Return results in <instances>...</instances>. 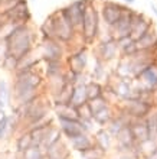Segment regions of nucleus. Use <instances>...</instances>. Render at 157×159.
Masks as SVG:
<instances>
[{"label": "nucleus", "mask_w": 157, "mask_h": 159, "mask_svg": "<svg viewBox=\"0 0 157 159\" xmlns=\"http://www.w3.org/2000/svg\"><path fill=\"white\" fill-rule=\"evenodd\" d=\"M2 42L4 43V54L20 59L26 55L32 54L35 42H36V34L30 23L16 25L10 34L2 38Z\"/></svg>", "instance_id": "1"}, {"label": "nucleus", "mask_w": 157, "mask_h": 159, "mask_svg": "<svg viewBox=\"0 0 157 159\" xmlns=\"http://www.w3.org/2000/svg\"><path fill=\"white\" fill-rule=\"evenodd\" d=\"M42 84V77L35 70L16 72V81L13 85L15 96L22 104H29L30 101L37 98L36 91Z\"/></svg>", "instance_id": "2"}, {"label": "nucleus", "mask_w": 157, "mask_h": 159, "mask_svg": "<svg viewBox=\"0 0 157 159\" xmlns=\"http://www.w3.org/2000/svg\"><path fill=\"white\" fill-rule=\"evenodd\" d=\"M101 26H102V20L99 15V2L91 0L84 13L82 34H81V38L85 42V45H91L97 39H99Z\"/></svg>", "instance_id": "3"}, {"label": "nucleus", "mask_w": 157, "mask_h": 159, "mask_svg": "<svg viewBox=\"0 0 157 159\" xmlns=\"http://www.w3.org/2000/svg\"><path fill=\"white\" fill-rule=\"evenodd\" d=\"M124 9L125 3H121V2H112V0L101 2L99 3V15H101L102 25L108 29L114 28L117 25V22L120 20Z\"/></svg>", "instance_id": "4"}, {"label": "nucleus", "mask_w": 157, "mask_h": 159, "mask_svg": "<svg viewBox=\"0 0 157 159\" xmlns=\"http://www.w3.org/2000/svg\"><path fill=\"white\" fill-rule=\"evenodd\" d=\"M3 20L12 25H28L32 22V12H30L28 0L17 2L13 7L3 13Z\"/></svg>", "instance_id": "5"}, {"label": "nucleus", "mask_w": 157, "mask_h": 159, "mask_svg": "<svg viewBox=\"0 0 157 159\" xmlns=\"http://www.w3.org/2000/svg\"><path fill=\"white\" fill-rule=\"evenodd\" d=\"M154 104L151 103L150 97L146 98H131L125 100L123 106V111L128 114L131 119H147L149 114L153 111Z\"/></svg>", "instance_id": "6"}, {"label": "nucleus", "mask_w": 157, "mask_h": 159, "mask_svg": "<svg viewBox=\"0 0 157 159\" xmlns=\"http://www.w3.org/2000/svg\"><path fill=\"white\" fill-rule=\"evenodd\" d=\"M52 15H54V20H55V38L59 42H62L63 45H66V43H72L76 38H79V35L76 34L74 26L61 15L59 9L55 10Z\"/></svg>", "instance_id": "7"}, {"label": "nucleus", "mask_w": 157, "mask_h": 159, "mask_svg": "<svg viewBox=\"0 0 157 159\" xmlns=\"http://www.w3.org/2000/svg\"><path fill=\"white\" fill-rule=\"evenodd\" d=\"M134 13H136V10L133 7H130L128 4H125V9H124V12H123V15H121L120 20L117 22V25L114 26V28L110 29L111 36L116 39V41H120V39H123V38L131 36Z\"/></svg>", "instance_id": "8"}, {"label": "nucleus", "mask_w": 157, "mask_h": 159, "mask_svg": "<svg viewBox=\"0 0 157 159\" xmlns=\"http://www.w3.org/2000/svg\"><path fill=\"white\" fill-rule=\"evenodd\" d=\"M134 80H136L137 85L144 93L156 94L157 93V61L153 62L151 65H149L140 75Z\"/></svg>", "instance_id": "9"}, {"label": "nucleus", "mask_w": 157, "mask_h": 159, "mask_svg": "<svg viewBox=\"0 0 157 159\" xmlns=\"http://www.w3.org/2000/svg\"><path fill=\"white\" fill-rule=\"evenodd\" d=\"M65 54L63 43L58 39H42L41 42V57L43 61H62Z\"/></svg>", "instance_id": "10"}, {"label": "nucleus", "mask_w": 157, "mask_h": 159, "mask_svg": "<svg viewBox=\"0 0 157 159\" xmlns=\"http://www.w3.org/2000/svg\"><path fill=\"white\" fill-rule=\"evenodd\" d=\"M120 46L114 38H101L98 42V58L104 62H111L114 59L120 58Z\"/></svg>", "instance_id": "11"}, {"label": "nucleus", "mask_w": 157, "mask_h": 159, "mask_svg": "<svg viewBox=\"0 0 157 159\" xmlns=\"http://www.w3.org/2000/svg\"><path fill=\"white\" fill-rule=\"evenodd\" d=\"M89 2H91V0H72V2L68 4L72 26H74V29L76 30V34H78L79 36L82 34L84 13H85V9H87V6L89 4Z\"/></svg>", "instance_id": "12"}, {"label": "nucleus", "mask_w": 157, "mask_h": 159, "mask_svg": "<svg viewBox=\"0 0 157 159\" xmlns=\"http://www.w3.org/2000/svg\"><path fill=\"white\" fill-rule=\"evenodd\" d=\"M151 28H154V22L153 19H150L141 12L134 13V17H133V30H131V38L134 41H138V39L143 36L144 34H147Z\"/></svg>", "instance_id": "13"}, {"label": "nucleus", "mask_w": 157, "mask_h": 159, "mask_svg": "<svg viewBox=\"0 0 157 159\" xmlns=\"http://www.w3.org/2000/svg\"><path fill=\"white\" fill-rule=\"evenodd\" d=\"M87 64H88V52L85 46L79 48L76 52H74V54H71L68 57V68H69L71 72L82 74L84 70L87 68Z\"/></svg>", "instance_id": "14"}, {"label": "nucleus", "mask_w": 157, "mask_h": 159, "mask_svg": "<svg viewBox=\"0 0 157 159\" xmlns=\"http://www.w3.org/2000/svg\"><path fill=\"white\" fill-rule=\"evenodd\" d=\"M116 75L121 80H133L136 78V67L134 61L130 57H120L117 61Z\"/></svg>", "instance_id": "15"}, {"label": "nucleus", "mask_w": 157, "mask_h": 159, "mask_svg": "<svg viewBox=\"0 0 157 159\" xmlns=\"http://www.w3.org/2000/svg\"><path fill=\"white\" fill-rule=\"evenodd\" d=\"M130 126H131V132L134 134L136 142L144 143L151 139V132H150V127L146 119H133Z\"/></svg>", "instance_id": "16"}, {"label": "nucleus", "mask_w": 157, "mask_h": 159, "mask_svg": "<svg viewBox=\"0 0 157 159\" xmlns=\"http://www.w3.org/2000/svg\"><path fill=\"white\" fill-rule=\"evenodd\" d=\"M137 42V46L140 51H153L157 54V29L156 26L151 28V29L144 34Z\"/></svg>", "instance_id": "17"}, {"label": "nucleus", "mask_w": 157, "mask_h": 159, "mask_svg": "<svg viewBox=\"0 0 157 159\" xmlns=\"http://www.w3.org/2000/svg\"><path fill=\"white\" fill-rule=\"evenodd\" d=\"M62 130L66 133L68 138H76L79 134H82V129H84V121L78 120H68V119H59Z\"/></svg>", "instance_id": "18"}, {"label": "nucleus", "mask_w": 157, "mask_h": 159, "mask_svg": "<svg viewBox=\"0 0 157 159\" xmlns=\"http://www.w3.org/2000/svg\"><path fill=\"white\" fill-rule=\"evenodd\" d=\"M88 84V83H87ZM87 84H76L74 87V94H72V100H71V104L74 107H81V106L87 104L89 98H88V91H87Z\"/></svg>", "instance_id": "19"}, {"label": "nucleus", "mask_w": 157, "mask_h": 159, "mask_svg": "<svg viewBox=\"0 0 157 159\" xmlns=\"http://www.w3.org/2000/svg\"><path fill=\"white\" fill-rule=\"evenodd\" d=\"M118 42V46H120V55L121 57H133L138 52V46H137V42L131 38V36H127V38L120 39Z\"/></svg>", "instance_id": "20"}, {"label": "nucleus", "mask_w": 157, "mask_h": 159, "mask_svg": "<svg viewBox=\"0 0 157 159\" xmlns=\"http://www.w3.org/2000/svg\"><path fill=\"white\" fill-rule=\"evenodd\" d=\"M116 138H117L118 145L123 146V148H125V149L133 148V145H134V142H136L134 134H133V132H131V126L130 125L125 126V127H123V129L118 132V134H117Z\"/></svg>", "instance_id": "21"}, {"label": "nucleus", "mask_w": 157, "mask_h": 159, "mask_svg": "<svg viewBox=\"0 0 157 159\" xmlns=\"http://www.w3.org/2000/svg\"><path fill=\"white\" fill-rule=\"evenodd\" d=\"M56 113L59 119H68V120H78L79 114L78 109L72 104H56Z\"/></svg>", "instance_id": "22"}, {"label": "nucleus", "mask_w": 157, "mask_h": 159, "mask_svg": "<svg viewBox=\"0 0 157 159\" xmlns=\"http://www.w3.org/2000/svg\"><path fill=\"white\" fill-rule=\"evenodd\" d=\"M39 30H41L42 39H56L55 38V20H54V15L52 13L42 22Z\"/></svg>", "instance_id": "23"}, {"label": "nucleus", "mask_w": 157, "mask_h": 159, "mask_svg": "<svg viewBox=\"0 0 157 159\" xmlns=\"http://www.w3.org/2000/svg\"><path fill=\"white\" fill-rule=\"evenodd\" d=\"M87 91H88V98L89 100H94V98H98V97L104 96V87L98 81H89L87 84Z\"/></svg>", "instance_id": "24"}, {"label": "nucleus", "mask_w": 157, "mask_h": 159, "mask_svg": "<svg viewBox=\"0 0 157 159\" xmlns=\"http://www.w3.org/2000/svg\"><path fill=\"white\" fill-rule=\"evenodd\" d=\"M114 119V113H112V109L110 106H107L105 109L99 110L97 114H94V120L98 121L99 125H107Z\"/></svg>", "instance_id": "25"}, {"label": "nucleus", "mask_w": 157, "mask_h": 159, "mask_svg": "<svg viewBox=\"0 0 157 159\" xmlns=\"http://www.w3.org/2000/svg\"><path fill=\"white\" fill-rule=\"evenodd\" d=\"M72 145H74L75 149H78V151H88V149H91L92 148V143L91 140L85 136V134H79L76 138H72Z\"/></svg>", "instance_id": "26"}, {"label": "nucleus", "mask_w": 157, "mask_h": 159, "mask_svg": "<svg viewBox=\"0 0 157 159\" xmlns=\"http://www.w3.org/2000/svg\"><path fill=\"white\" fill-rule=\"evenodd\" d=\"M88 104H89V109H91L92 114H97L99 111V110L105 109L108 104V98L105 97V94L101 97H98V98H94V100H89L88 101Z\"/></svg>", "instance_id": "27"}, {"label": "nucleus", "mask_w": 157, "mask_h": 159, "mask_svg": "<svg viewBox=\"0 0 157 159\" xmlns=\"http://www.w3.org/2000/svg\"><path fill=\"white\" fill-rule=\"evenodd\" d=\"M97 140H98V143H99V148L104 149V151H107L112 143L111 133H110V132H105V130H101V132L97 134Z\"/></svg>", "instance_id": "28"}, {"label": "nucleus", "mask_w": 157, "mask_h": 159, "mask_svg": "<svg viewBox=\"0 0 157 159\" xmlns=\"http://www.w3.org/2000/svg\"><path fill=\"white\" fill-rule=\"evenodd\" d=\"M9 98H10V91H9L7 83L4 80H0V107H4L7 104Z\"/></svg>", "instance_id": "29"}, {"label": "nucleus", "mask_w": 157, "mask_h": 159, "mask_svg": "<svg viewBox=\"0 0 157 159\" xmlns=\"http://www.w3.org/2000/svg\"><path fill=\"white\" fill-rule=\"evenodd\" d=\"M32 143H33V136H32V133L23 134V136L19 139V142H17V148H19L20 151L25 152L26 149H29Z\"/></svg>", "instance_id": "30"}, {"label": "nucleus", "mask_w": 157, "mask_h": 159, "mask_svg": "<svg viewBox=\"0 0 157 159\" xmlns=\"http://www.w3.org/2000/svg\"><path fill=\"white\" fill-rule=\"evenodd\" d=\"M42 155L37 148H29L25 151V159H41Z\"/></svg>", "instance_id": "31"}, {"label": "nucleus", "mask_w": 157, "mask_h": 159, "mask_svg": "<svg viewBox=\"0 0 157 159\" xmlns=\"http://www.w3.org/2000/svg\"><path fill=\"white\" fill-rule=\"evenodd\" d=\"M6 126H7V117H4L3 120H0V138L3 136L4 129H6Z\"/></svg>", "instance_id": "32"}, {"label": "nucleus", "mask_w": 157, "mask_h": 159, "mask_svg": "<svg viewBox=\"0 0 157 159\" xmlns=\"http://www.w3.org/2000/svg\"><path fill=\"white\" fill-rule=\"evenodd\" d=\"M150 9H151V12L154 13V16H157V6L154 3H150Z\"/></svg>", "instance_id": "33"}, {"label": "nucleus", "mask_w": 157, "mask_h": 159, "mask_svg": "<svg viewBox=\"0 0 157 159\" xmlns=\"http://www.w3.org/2000/svg\"><path fill=\"white\" fill-rule=\"evenodd\" d=\"M4 23V20H3V15H2V13H0V26L3 25Z\"/></svg>", "instance_id": "34"}, {"label": "nucleus", "mask_w": 157, "mask_h": 159, "mask_svg": "<svg viewBox=\"0 0 157 159\" xmlns=\"http://www.w3.org/2000/svg\"><path fill=\"white\" fill-rule=\"evenodd\" d=\"M101 2H107V0H99V3H101Z\"/></svg>", "instance_id": "35"}, {"label": "nucleus", "mask_w": 157, "mask_h": 159, "mask_svg": "<svg viewBox=\"0 0 157 159\" xmlns=\"http://www.w3.org/2000/svg\"><path fill=\"white\" fill-rule=\"evenodd\" d=\"M121 159H130V158H121Z\"/></svg>", "instance_id": "36"}, {"label": "nucleus", "mask_w": 157, "mask_h": 159, "mask_svg": "<svg viewBox=\"0 0 157 159\" xmlns=\"http://www.w3.org/2000/svg\"><path fill=\"white\" fill-rule=\"evenodd\" d=\"M120 2H124V3H125V0H120Z\"/></svg>", "instance_id": "37"}]
</instances>
